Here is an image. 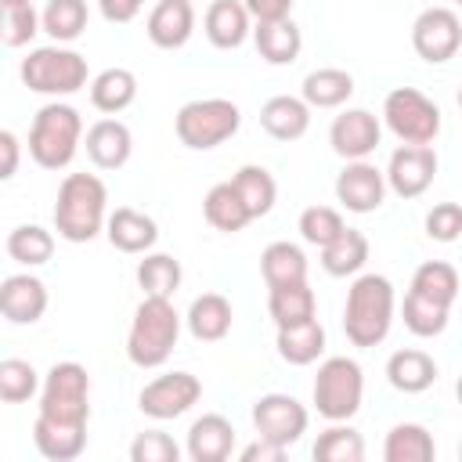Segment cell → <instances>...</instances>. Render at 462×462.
Here are the masks:
<instances>
[{"label":"cell","mask_w":462,"mask_h":462,"mask_svg":"<svg viewBox=\"0 0 462 462\" xmlns=\"http://www.w3.org/2000/svg\"><path fill=\"white\" fill-rule=\"evenodd\" d=\"M108 224V188L94 173H69L54 199V231L65 242H90Z\"/></svg>","instance_id":"cell-1"},{"label":"cell","mask_w":462,"mask_h":462,"mask_svg":"<svg viewBox=\"0 0 462 462\" xmlns=\"http://www.w3.org/2000/svg\"><path fill=\"white\" fill-rule=\"evenodd\" d=\"M393 285L386 274H361L346 289L343 303V332L354 346H379L393 325Z\"/></svg>","instance_id":"cell-2"},{"label":"cell","mask_w":462,"mask_h":462,"mask_svg":"<svg viewBox=\"0 0 462 462\" xmlns=\"http://www.w3.org/2000/svg\"><path fill=\"white\" fill-rule=\"evenodd\" d=\"M177 339H180V314L173 300L144 296L126 332V357L137 368H159L170 361Z\"/></svg>","instance_id":"cell-3"},{"label":"cell","mask_w":462,"mask_h":462,"mask_svg":"<svg viewBox=\"0 0 462 462\" xmlns=\"http://www.w3.org/2000/svg\"><path fill=\"white\" fill-rule=\"evenodd\" d=\"M83 141V119L72 105L51 101L32 116L29 126V155L43 170H65Z\"/></svg>","instance_id":"cell-4"},{"label":"cell","mask_w":462,"mask_h":462,"mask_svg":"<svg viewBox=\"0 0 462 462\" xmlns=\"http://www.w3.org/2000/svg\"><path fill=\"white\" fill-rule=\"evenodd\" d=\"M18 72L29 90L47 94V97H65V94H76L87 87V58L61 43L29 51V58H22Z\"/></svg>","instance_id":"cell-5"},{"label":"cell","mask_w":462,"mask_h":462,"mask_svg":"<svg viewBox=\"0 0 462 462\" xmlns=\"http://www.w3.org/2000/svg\"><path fill=\"white\" fill-rule=\"evenodd\" d=\"M173 126H177V137H180L184 148L209 152V148H217V144H224L227 137L238 134L242 112L227 97H199V101L180 105Z\"/></svg>","instance_id":"cell-6"},{"label":"cell","mask_w":462,"mask_h":462,"mask_svg":"<svg viewBox=\"0 0 462 462\" xmlns=\"http://www.w3.org/2000/svg\"><path fill=\"white\" fill-rule=\"evenodd\" d=\"M40 415L51 422H90V375L79 361H58L51 365L43 386H40Z\"/></svg>","instance_id":"cell-7"},{"label":"cell","mask_w":462,"mask_h":462,"mask_svg":"<svg viewBox=\"0 0 462 462\" xmlns=\"http://www.w3.org/2000/svg\"><path fill=\"white\" fill-rule=\"evenodd\" d=\"M365 397V375L354 357H325L314 375V408L328 422H346L357 415Z\"/></svg>","instance_id":"cell-8"},{"label":"cell","mask_w":462,"mask_h":462,"mask_svg":"<svg viewBox=\"0 0 462 462\" xmlns=\"http://www.w3.org/2000/svg\"><path fill=\"white\" fill-rule=\"evenodd\" d=\"M383 119L401 144H430L440 134V108L415 87H393L383 101Z\"/></svg>","instance_id":"cell-9"},{"label":"cell","mask_w":462,"mask_h":462,"mask_svg":"<svg viewBox=\"0 0 462 462\" xmlns=\"http://www.w3.org/2000/svg\"><path fill=\"white\" fill-rule=\"evenodd\" d=\"M411 47L430 65L451 61L462 47V18L451 7H426L411 25Z\"/></svg>","instance_id":"cell-10"},{"label":"cell","mask_w":462,"mask_h":462,"mask_svg":"<svg viewBox=\"0 0 462 462\" xmlns=\"http://www.w3.org/2000/svg\"><path fill=\"white\" fill-rule=\"evenodd\" d=\"M307 422H310L307 408L289 393H263L253 404L256 437H267V440H274L282 448H292L307 433Z\"/></svg>","instance_id":"cell-11"},{"label":"cell","mask_w":462,"mask_h":462,"mask_svg":"<svg viewBox=\"0 0 462 462\" xmlns=\"http://www.w3.org/2000/svg\"><path fill=\"white\" fill-rule=\"evenodd\" d=\"M199 397H202L199 375H191V372H166V375L152 379V383L141 390L137 408H141L148 419L166 422V419L184 415L191 404H199Z\"/></svg>","instance_id":"cell-12"},{"label":"cell","mask_w":462,"mask_h":462,"mask_svg":"<svg viewBox=\"0 0 462 462\" xmlns=\"http://www.w3.org/2000/svg\"><path fill=\"white\" fill-rule=\"evenodd\" d=\"M437 177V152L430 144H401L390 155L386 184L401 199H419Z\"/></svg>","instance_id":"cell-13"},{"label":"cell","mask_w":462,"mask_h":462,"mask_svg":"<svg viewBox=\"0 0 462 462\" xmlns=\"http://www.w3.org/2000/svg\"><path fill=\"white\" fill-rule=\"evenodd\" d=\"M386 173L375 170L372 162L365 159H354L343 166V173L336 177V199L343 209L350 213H375L386 199Z\"/></svg>","instance_id":"cell-14"},{"label":"cell","mask_w":462,"mask_h":462,"mask_svg":"<svg viewBox=\"0 0 462 462\" xmlns=\"http://www.w3.org/2000/svg\"><path fill=\"white\" fill-rule=\"evenodd\" d=\"M379 137H383V126H379V119L368 108H346V112H339L332 119V130H328L332 152L339 159H346V162L368 159L379 148Z\"/></svg>","instance_id":"cell-15"},{"label":"cell","mask_w":462,"mask_h":462,"mask_svg":"<svg viewBox=\"0 0 462 462\" xmlns=\"http://www.w3.org/2000/svg\"><path fill=\"white\" fill-rule=\"evenodd\" d=\"M144 32H148V40L159 51L184 47L191 40V32H195V7H191V0H155V7L148 11Z\"/></svg>","instance_id":"cell-16"},{"label":"cell","mask_w":462,"mask_h":462,"mask_svg":"<svg viewBox=\"0 0 462 462\" xmlns=\"http://www.w3.org/2000/svg\"><path fill=\"white\" fill-rule=\"evenodd\" d=\"M0 310L11 325H32L47 310V285L36 274H7L0 285Z\"/></svg>","instance_id":"cell-17"},{"label":"cell","mask_w":462,"mask_h":462,"mask_svg":"<svg viewBox=\"0 0 462 462\" xmlns=\"http://www.w3.org/2000/svg\"><path fill=\"white\" fill-rule=\"evenodd\" d=\"M202 29H206V36H209L213 47L235 51L253 32V14H249L245 0H209L206 18H202Z\"/></svg>","instance_id":"cell-18"},{"label":"cell","mask_w":462,"mask_h":462,"mask_svg":"<svg viewBox=\"0 0 462 462\" xmlns=\"http://www.w3.org/2000/svg\"><path fill=\"white\" fill-rule=\"evenodd\" d=\"M87 159L97 166V170H119L126 166L130 152H134V134L123 119H97L90 130H87Z\"/></svg>","instance_id":"cell-19"},{"label":"cell","mask_w":462,"mask_h":462,"mask_svg":"<svg viewBox=\"0 0 462 462\" xmlns=\"http://www.w3.org/2000/svg\"><path fill=\"white\" fill-rule=\"evenodd\" d=\"M105 235L108 242L119 249V253H148L155 242H159V224L134 209V206H119L116 213H108V224H105Z\"/></svg>","instance_id":"cell-20"},{"label":"cell","mask_w":462,"mask_h":462,"mask_svg":"<svg viewBox=\"0 0 462 462\" xmlns=\"http://www.w3.org/2000/svg\"><path fill=\"white\" fill-rule=\"evenodd\" d=\"M231 451H235V426L224 415L209 411L191 422V430H188V458L191 462H224V458H231Z\"/></svg>","instance_id":"cell-21"},{"label":"cell","mask_w":462,"mask_h":462,"mask_svg":"<svg viewBox=\"0 0 462 462\" xmlns=\"http://www.w3.org/2000/svg\"><path fill=\"white\" fill-rule=\"evenodd\" d=\"M260 126L274 141H300L310 126V105L292 94H274L260 108Z\"/></svg>","instance_id":"cell-22"},{"label":"cell","mask_w":462,"mask_h":462,"mask_svg":"<svg viewBox=\"0 0 462 462\" xmlns=\"http://www.w3.org/2000/svg\"><path fill=\"white\" fill-rule=\"evenodd\" d=\"M32 444L43 458L51 462H72L83 455L87 448V426H72V422H51L43 415H36L32 422Z\"/></svg>","instance_id":"cell-23"},{"label":"cell","mask_w":462,"mask_h":462,"mask_svg":"<svg viewBox=\"0 0 462 462\" xmlns=\"http://www.w3.org/2000/svg\"><path fill=\"white\" fill-rule=\"evenodd\" d=\"M386 379L401 393H422L437 383V361L426 350H415V346L393 350L390 361H386Z\"/></svg>","instance_id":"cell-24"},{"label":"cell","mask_w":462,"mask_h":462,"mask_svg":"<svg viewBox=\"0 0 462 462\" xmlns=\"http://www.w3.org/2000/svg\"><path fill=\"white\" fill-rule=\"evenodd\" d=\"M231 303H227V296H220V292H202V296H195L191 300V307H188V332L199 339V343H220L227 332H231Z\"/></svg>","instance_id":"cell-25"},{"label":"cell","mask_w":462,"mask_h":462,"mask_svg":"<svg viewBox=\"0 0 462 462\" xmlns=\"http://www.w3.org/2000/svg\"><path fill=\"white\" fill-rule=\"evenodd\" d=\"M256 51L267 65H292L303 51V36L296 29L292 18H278V22H256L253 29Z\"/></svg>","instance_id":"cell-26"},{"label":"cell","mask_w":462,"mask_h":462,"mask_svg":"<svg viewBox=\"0 0 462 462\" xmlns=\"http://www.w3.org/2000/svg\"><path fill=\"white\" fill-rule=\"evenodd\" d=\"M202 217H206L209 227H217L224 235H235V231H242L253 220V213L245 209V202H242V195H238V188L231 180H220V184H213L206 191Z\"/></svg>","instance_id":"cell-27"},{"label":"cell","mask_w":462,"mask_h":462,"mask_svg":"<svg viewBox=\"0 0 462 462\" xmlns=\"http://www.w3.org/2000/svg\"><path fill=\"white\" fill-rule=\"evenodd\" d=\"M267 310L274 318L278 328L289 325H303L310 318H318V296L307 282H292V285H274L267 292Z\"/></svg>","instance_id":"cell-28"},{"label":"cell","mask_w":462,"mask_h":462,"mask_svg":"<svg viewBox=\"0 0 462 462\" xmlns=\"http://www.w3.org/2000/svg\"><path fill=\"white\" fill-rule=\"evenodd\" d=\"M137 97V76L130 69H105L90 79V105L105 116H116L123 108H130Z\"/></svg>","instance_id":"cell-29"},{"label":"cell","mask_w":462,"mask_h":462,"mask_svg":"<svg viewBox=\"0 0 462 462\" xmlns=\"http://www.w3.org/2000/svg\"><path fill=\"white\" fill-rule=\"evenodd\" d=\"M325 354V328L318 318L303 321V325H289V328H278V357L285 365H314L318 357Z\"/></svg>","instance_id":"cell-30"},{"label":"cell","mask_w":462,"mask_h":462,"mask_svg":"<svg viewBox=\"0 0 462 462\" xmlns=\"http://www.w3.org/2000/svg\"><path fill=\"white\" fill-rule=\"evenodd\" d=\"M433 455H437L433 433L419 422H397L386 433V444H383L386 462H433Z\"/></svg>","instance_id":"cell-31"},{"label":"cell","mask_w":462,"mask_h":462,"mask_svg":"<svg viewBox=\"0 0 462 462\" xmlns=\"http://www.w3.org/2000/svg\"><path fill=\"white\" fill-rule=\"evenodd\" d=\"M350 94H354V76L346 69H336V65L314 69L303 79V101L310 108H339Z\"/></svg>","instance_id":"cell-32"},{"label":"cell","mask_w":462,"mask_h":462,"mask_svg":"<svg viewBox=\"0 0 462 462\" xmlns=\"http://www.w3.org/2000/svg\"><path fill=\"white\" fill-rule=\"evenodd\" d=\"M260 271H263L267 289H274V285H292V282H307V256H303V249L292 245V242H271V245L260 253Z\"/></svg>","instance_id":"cell-33"},{"label":"cell","mask_w":462,"mask_h":462,"mask_svg":"<svg viewBox=\"0 0 462 462\" xmlns=\"http://www.w3.org/2000/svg\"><path fill=\"white\" fill-rule=\"evenodd\" d=\"M368 260V238L357 231V227H346L336 242H328L321 249V267L332 274V278H346V274H357Z\"/></svg>","instance_id":"cell-34"},{"label":"cell","mask_w":462,"mask_h":462,"mask_svg":"<svg viewBox=\"0 0 462 462\" xmlns=\"http://www.w3.org/2000/svg\"><path fill=\"white\" fill-rule=\"evenodd\" d=\"M458 271L448 263V260H426L415 274H411V292L433 300V303H444L451 307L458 300Z\"/></svg>","instance_id":"cell-35"},{"label":"cell","mask_w":462,"mask_h":462,"mask_svg":"<svg viewBox=\"0 0 462 462\" xmlns=\"http://www.w3.org/2000/svg\"><path fill=\"white\" fill-rule=\"evenodd\" d=\"M40 18H43V32L54 43H72L83 36L90 14H87V0H47Z\"/></svg>","instance_id":"cell-36"},{"label":"cell","mask_w":462,"mask_h":462,"mask_svg":"<svg viewBox=\"0 0 462 462\" xmlns=\"http://www.w3.org/2000/svg\"><path fill=\"white\" fill-rule=\"evenodd\" d=\"M231 184L238 188V195H242L245 209L253 213V220H256V217H267V213L274 209L278 184H274L271 170H263V166H242V170L231 177Z\"/></svg>","instance_id":"cell-37"},{"label":"cell","mask_w":462,"mask_h":462,"mask_svg":"<svg viewBox=\"0 0 462 462\" xmlns=\"http://www.w3.org/2000/svg\"><path fill=\"white\" fill-rule=\"evenodd\" d=\"M180 260H173L170 253H152L137 263V285L144 289V296H162L173 300V292L180 289Z\"/></svg>","instance_id":"cell-38"},{"label":"cell","mask_w":462,"mask_h":462,"mask_svg":"<svg viewBox=\"0 0 462 462\" xmlns=\"http://www.w3.org/2000/svg\"><path fill=\"white\" fill-rule=\"evenodd\" d=\"M401 318H404V328H408L411 336H419V339H433V336H440V332L448 328L451 307L433 303V300H426V296H419V292L408 289L404 307H401Z\"/></svg>","instance_id":"cell-39"},{"label":"cell","mask_w":462,"mask_h":462,"mask_svg":"<svg viewBox=\"0 0 462 462\" xmlns=\"http://www.w3.org/2000/svg\"><path fill=\"white\" fill-rule=\"evenodd\" d=\"M7 256L25 263V267H40L54 256V235L40 224H18L7 235Z\"/></svg>","instance_id":"cell-40"},{"label":"cell","mask_w":462,"mask_h":462,"mask_svg":"<svg viewBox=\"0 0 462 462\" xmlns=\"http://www.w3.org/2000/svg\"><path fill=\"white\" fill-rule=\"evenodd\" d=\"M314 458L318 462H361L365 458V440H361V433L354 426L332 422L325 433H318Z\"/></svg>","instance_id":"cell-41"},{"label":"cell","mask_w":462,"mask_h":462,"mask_svg":"<svg viewBox=\"0 0 462 462\" xmlns=\"http://www.w3.org/2000/svg\"><path fill=\"white\" fill-rule=\"evenodd\" d=\"M36 390H40V375H36V368L29 361H22V357H4L0 361V401L22 404Z\"/></svg>","instance_id":"cell-42"},{"label":"cell","mask_w":462,"mask_h":462,"mask_svg":"<svg viewBox=\"0 0 462 462\" xmlns=\"http://www.w3.org/2000/svg\"><path fill=\"white\" fill-rule=\"evenodd\" d=\"M343 231H346V224H343L339 209H332V206H307L300 213V235H303V242H310L318 249L336 242Z\"/></svg>","instance_id":"cell-43"},{"label":"cell","mask_w":462,"mask_h":462,"mask_svg":"<svg viewBox=\"0 0 462 462\" xmlns=\"http://www.w3.org/2000/svg\"><path fill=\"white\" fill-rule=\"evenodd\" d=\"M40 29H43V18L36 14V7H32V4L4 7V29H0L4 47H25Z\"/></svg>","instance_id":"cell-44"},{"label":"cell","mask_w":462,"mask_h":462,"mask_svg":"<svg viewBox=\"0 0 462 462\" xmlns=\"http://www.w3.org/2000/svg\"><path fill=\"white\" fill-rule=\"evenodd\" d=\"M130 458H134V462H177V458H180V448L173 444L170 433H162V430H144V433L134 437Z\"/></svg>","instance_id":"cell-45"},{"label":"cell","mask_w":462,"mask_h":462,"mask_svg":"<svg viewBox=\"0 0 462 462\" xmlns=\"http://www.w3.org/2000/svg\"><path fill=\"white\" fill-rule=\"evenodd\" d=\"M426 235L433 242H455L462 235V206L458 202H437L426 213Z\"/></svg>","instance_id":"cell-46"},{"label":"cell","mask_w":462,"mask_h":462,"mask_svg":"<svg viewBox=\"0 0 462 462\" xmlns=\"http://www.w3.org/2000/svg\"><path fill=\"white\" fill-rule=\"evenodd\" d=\"M285 451H289V448H282V444H274V440H267V437H256L253 444L242 448L238 458H242V462H282Z\"/></svg>","instance_id":"cell-47"},{"label":"cell","mask_w":462,"mask_h":462,"mask_svg":"<svg viewBox=\"0 0 462 462\" xmlns=\"http://www.w3.org/2000/svg\"><path fill=\"white\" fill-rule=\"evenodd\" d=\"M97 7H101V14H105V22L123 25V22H134V18L141 14L144 0H97Z\"/></svg>","instance_id":"cell-48"},{"label":"cell","mask_w":462,"mask_h":462,"mask_svg":"<svg viewBox=\"0 0 462 462\" xmlns=\"http://www.w3.org/2000/svg\"><path fill=\"white\" fill-rule=\"evenodd\" d=\"M253 22H278V18H289L292 11V0H245Z\"/></svg>","instance_id":"cell-49"},{"label":"cell","mask_w":462,"mask_h":462,"mask_svg":"<svg viewBox=\"0 0 462 462\" xmlns=\"http://www.w3.org/2000/svg\"><path fill=\"white\" fill-rule=\"evenodd\" d=\"M0 152H4V166H0V180H11L18 173V137L11 130H0Z\"/></svg>","instance_id":"cell-50"},{"label":"cell","mask_w":462,"mask_h":462,"mask_svg":"<svg viewBox=\"0 0 462 462\" xmlns=\"http://www.w3.org/2000/svg\"><path fill=\"white\" fill-rule=\"evenodd\" d=\"M14 4H32V0H0V7H14Z\"/></svg>","instance_id":"cell-51"},{"label":"cell","mask_w":462,"mask_h":462,"mask_svg":"<svg viewBox=\"0 0 462 462\" xmlns=\"http://www.w3.org/2000/svg\"><path fill=\"white\" fill-rule=\"evenodd\" d=\"M455 397H458V404H462V375H458V383H455Z\"/></svg>","instance_id":"cell-52"},{"label":"cell","mask_w":462,"mask_h":462,"mask_svg":"<svg viewBox=\"0 0 462 462\" xmlns=\"http://www.w3.org/2000/svg\"><path fill=\"white\" fill-rule=\"evenodd\" d=\"M458 108H462V87H458Z\"/></svg>","instance_id":"cell-53"},{"label":"cell","mask_w":462,"mask_h":462,"mask_svg":"<svg viewBox=\"0 0 462 462\" xmlns=\"http://www.w3.org/2000/svg\"><path fill=\"white\" fill-rule=\"evenodd\" d=\"M458 458H462V440H458Z\"/></svg>","instance_id":"cell-54"},{"label":"cell","mask_w":462,"mask_h":462,"mask_svg":"<svg viewBox=\"0 0 462 462\" xmlns=\"http://www.w3.org/2000/svg\"><path fill=\"white\" fill-rule=\"evenodd\" d=\"M455 4H458V7H462V0H455Z\"/></svg>","instance_id":"cell-55"}]
</instances>
